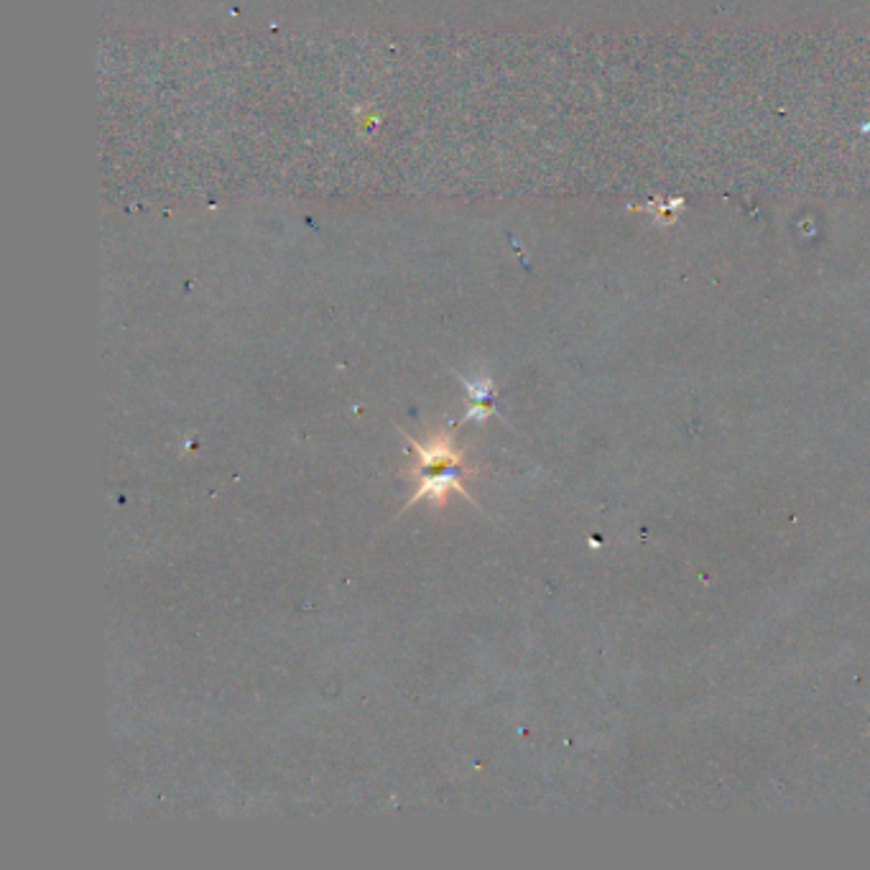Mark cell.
<instances>
[{
  "label": "cell",
  "instance_id": "obj_1",
  "mask_svg": "<svg viewBox=\"0 0 870 870\" xmlns=\"http://www.w3.org/2000/svg\"><path fill=\"white\" fill-rule=\"evenodd\" d=\"M409 439L411 450L419 455L416 467H411L409 475H414L416 480L424 478V475H437V472L450 470V467H465L462 465V452L455 447V439L450 432H437L429 434L427 439H414L406 434Z\"/></svg>",
  "mask_w": 870,
  "mask_h": 870
},
{
  "label": "cell",
  "instance_id": "obj_2",
  "mask_svg": "<svg viewBox=\"0 0 870 870\" xmlns=\"http://www.w3.org/2000/svg\"><path fill=\"white\" fill-rule=\"evenodd\" d=\"M460 472H472V470H467V467H450V470L437 472V475H424V478L416 480V490L409 498V503L404 506V511H409L411 506H416V503L421 501H432L434 506H442L444 498H447L450 493H462L465 498H470L472 501L470 490L462 485Z\"/></svg>",
  "mask_w": 870,
  "mask_h": 870
},
{
  "label": "cell",
  "instance_id": "obj_3",
  "mask_svg": "<svg viewBox=\"0 0 870 870\" xmlns=\"http://www.w3.org/2000/svg\"><path fill=\"white\" fill-rule=\"evenodd\" d=\"M462 386L467 388V414L465 419H488V416H493V383L488 381V378H483V381H467V378H460Z\"/></svg>",
  "mask_w": 870,
  "mask_h": 870
}]
</instances>
